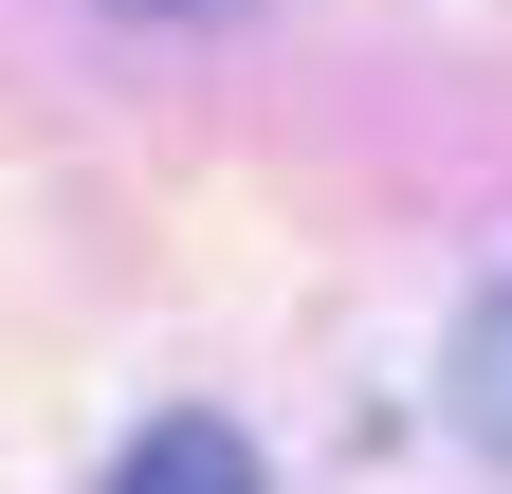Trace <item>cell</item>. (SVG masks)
Here are the masks:
<instances>
[{"mask_svg": "<svg viewBox=\"0 0 512 494\" xmlns=\"http://www.w3.org/2000/svg\"><path fill=\"white\" fill-rule=\"evenodd\" d=\"M110 494H275V476H256L238 421H147V440L110 458Z\"/></svg>", "mask_w": 512, "mask_h": 494, "instance_id": "1", "label": "cell"}, {"mask_svg": "<svg viewBox=\"0 0 512 494\" xmlns=\"http://www.w3.org/2000/svg\"><path fill=\"white\" fill-rule=\"evenodd\" d=\"M128 19H238V0H128Z\"/></svg>", "mask_w": 512, "mask_h": 494, "instance_id": "3", "label": "cell"}, {"mask_svg": "<svg viewBox=\"0 0 512 494\" xmlns=\"http://www.w3.org/2000/svg\"><path fill=\"white\" fill-rule=\"evenodd\" d=\"M458 440H494V458H512V275L458 312Z\"/></svg>", "mask_w": 512, "mask_h": 494, "instance_id": "2", "label": "cell"}]
</instances>
